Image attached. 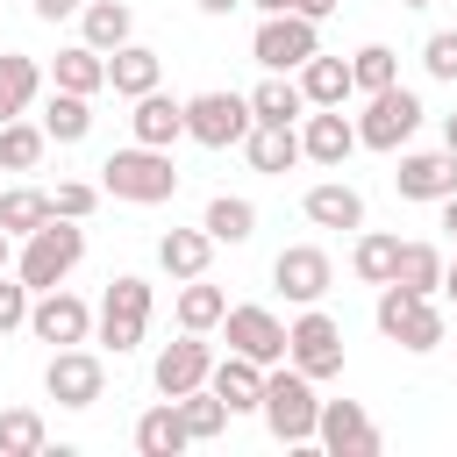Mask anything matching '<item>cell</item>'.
Wrapping results in <instances>:
<instances>
[{"label":"cell","mask_w":457,"mask_h":457,"mask_svg":"<svg viewBox=\"0 0 457 457\" xmlns=\"http://www.w3.org/2000/svg\"><path fill=\"white\" fill-rule=\"evenodd\" d=\"M129 36H136V14H129L121 0H86V7H79V43H93L100 57L121 50Z\"/></svg>","instance_id":"obj_23"},{"label":"cell","mask_w":457,"mask_h":457,"mask_svg":"<svg viewBox=\"0 0 457 457\" xmlns=\"http://www.w3.org/2000/svg\"><path fill=\"white\" fill-rule=\"evenodd\" d=\"M29 286L21 278H0V336H14V328H29Z\"/></svg>","instance_id":"obj_42"},{"label":"cell","mask_w":457,"mask_h":457,"mask_svg":"<svg viewBox=\"0 0 457 457\" xmlns=\"http://www.w3.org/2000/svg\"><path fill=\"white\" fill-rule=\"evenodd\" d=\"M221 314H228V293H221V286H207V271L179 286V328L207 336V328H221Z\"/></svg>","instance_id":"obj_30"},{"label":"cell","mask_w":457,"mask_h":457,"mask_svg":"<svg viewBox=\"0 0 457 457\" xmlns=\"http://www.w3.org/2000/svg\"><path fill=\"white\" fill-rule=\"evenodd\" d=\"M243 157H250V171H264V179H286V171L300 164V129L250 121V136H243Z\"/></svg>","instance_id":"obj_19"},{"label":"cell","mask_w":457,"mask_h":457,"mask_svg":"<svg viewBox=\"0 0 457 457\" xmlns=\"http://www.w3.org/2000/svg\"><path fill=\"white\" fill-rule=\"evenodd\" d=\"M421 64H428V79H457V29H436L421 43Z\"/></svg>","instance_id":"obj_41"},{"label":"cell","mask_w":457,"mask_h":457,"mask_svg":"<svg viewBox=\"0 0 457 457\" xmlns=\"http://www.w3.org/2000/svg\"><path fill=\"white\" fill-rule=\"evenodd\" d=\"M386 286H407V293H436L443 286V250L436 243H400V264Z\"/></svg>","instance_id":"obj_33"},{"label":"cell","mask_w":457,"mask_h":457,"mask_svg":"<svg viewBox=\"0 0 457 457\" xmlns=\"http://www.w3.org/2000/svg\"><path fill=\"white\" fill-rule=\"evenodd\" d=\"M257 14H293V0H250Z\"/></svg>","instance_id":"obj_45"},{"label":"cell","mask_w":457,"mask_h":457,"mask_svg":"<svg viewBox=\"0 0 457 457\" xmlns=\"http://www.w3.org/2000/svg\"><path fill=\"white\" fill-rule=\"evenodd\" d=\"M43 393H50L57 407H93V400L107 393V364H100L93 350L64 343V350L50 357V371H43Z\"/></svg>","instance_id":"obj_11"},{"label":"cell","mask_w":457,"mask_h":457,"mask_svg":"<svg viewBox=\"0 0 457 457\" xmlns=\"http://www.w3.org/2000/svg\"><path fill=\"white\" fill-rule=\"evenodd\" d=\"M436 207H443V228L457 236V193H450V200H436Z\"/></svg>","instance_id":"obj_46"},{"label":"cell","mask_w":457,"mask_h":457,"mask_svg":"<svg viewBox=\"0 0 457 457\" xmlns=\"http://www.w3.org/2000/svg\"><path fill=\"white\" fill-rule=\"evenodd\" d=\"M443 150H457V114H443Z\"/></svg>","instance_id":"obj_48"},{"label":"cell","mask_w":457,"mask_h":457,"mask_svg":"<svg viewBox=\"0 0 457 457\" xmlns=\"http://www.w3.org/2000/svg\"><path fill=\"white\" fill-rule=\"evenodd\" d=\"M307 221L314 228H364V193L357 186H343V179H321V186H307Z\"/></svg>","instance_id":"obj_22"},{"label":"cell","mask_w":457,"mask_h":457,"mask_svg":"<svg viewBox=\"0 0 457 457\" xmlns=\"http://www.w3.org/2000/svg\"><path fill=\"white\" fill-rule=\"evenodd\" d=\"M0 271H7V228H0Z\"/></svg>","instance_id":"obj_50"},{"label":"cell","mask_w":457,"mask_h":457,"mask_svg":"<svg viewBox=\"0 0 457 457\" xmlns=\"http://www.w3.org/2000/svg\"><path fill=\"white\" fill-rule=\"evenodd\" d=\"M357 150V121H343V107H314L307 121H300V157H314V164H343Z\"/></svg>","instance_id":"obj_17"},{"label":"cell","mask_w":457,"mask_h":457,"mask_svg":"<svg viewBox=\"0 0 457 457\" xmlns=\"http://www.w3.org/2000/svg\"><path fill=\"white\" fill-rule=\"evenodd\" d=\"M393 186H400V200H450L457 193V150H407Z\"/></svg>","instance_id":"obj_16"},{"label":"cell","mask_w":457,"mask_h":457,"mask_svg":"<svg viewBox=\"0 0 457 457\" xmlns=\"http://www.w3.org/2000/svg\"><path fill=\"white\" fill-rule=\"evenodd\" d=\"M186 136L200 143V150H228V143H243L250 136V100L243 93H193L186 100Z\"/></svg>","instance_id":"obj_7"},{"label":"cell","mask_w":457,"mask_h":457,"mask_svg":"<svg viewBox=\"0 0 457 457\" xmlns=\"http://www.w3.org/2000/svg\"><path fill=\"white\" fill-rule=\"evenodd\" d=\"M271 286H278L286 300L314 307V300L336 286V264H328V250H314V243H293V250H278V257H271Z\"/></svg>","instance_id":"obj_13"},{"label":"cell","mask_w":457,"mask_h":457,"mask_svg":"<svg viewBox=\"0 0 457 457\" xmlns=\"http://www.w3.org/2000/svg\"><path fill=\"white\" fill-rule=\"evenodd\" d=\"M200 228H207L214 243H250V236H257V207H250L243 193H214L207 214H200Z\"/></svg>","instance_id":"obj_29"},{"label":"cell","mask_w":457,"mask_h":457,"mask_svg":"<svg viewBox=\"0 0 457 457\" xmlns=\"http://www.w3.org/2000/svg\"><path fill=\"white\" fill-rule=\"evenodd\" d=\"M79 257H86V228H79V221H64V214H50L36 236H21L14 278H21L29 293H50V286H64V278L79 271Z\"/></svg>","instance_id":"obj_2"},{"label":"cell","mask_w":457,"mask_h":457,"mask_svg":"<svg viewBox=\"0 0 457 457\" xmlns=\"http://www.w3.org/2000/svg\"><path fill=\"white\" fill-rule=\"evenodd\" d=\"M400 7H428V0H400Z\"/></svg>","instance_id":"obj_51"},{"label":"cell","mask_w":457,"mask_h":457,"mask_svg":"<svg viewBox=\"0 0 457 457\" xmlns=\"http://www.w3.org/2000/svg\"><path fill=\"white\" fill-rule=\"evenodd\" d=\"M371 321H378V336L386 343H400V350H443V307L428 300V293H407V286H378V307H371Z\"/></svg>","instance_id":"obj_4"},{"label":"cell","mask_w":457,"mask_h":457,"mask_svg":"<svg viewBox=\"0 0 457 457\" xmlns=\"http://www.w3.org/2000/svg\"><path fill=\"white\" fill-rule=\"evenodd\" d=\"M43 93V71H36V57H21V50H0V121H14L29 100Z\"/></svg>","instance_id":"obj_31"},{"label":"cell","mask_w":457,"mask_h":457,"mask_svg":"<svg viewBox=\"0 0 457 457\" xmlns=\"http://www.w3.org/2000/svg\"><path fill=\"white\" fill-rule=\"evenodd\" d=\"M200 14H228V7H243V0H193Z\"/></svg>","instance_id":"obj_47"},{"label":"cell","mask_w":457,"mask_h":457,"mask_svg":"<svg viewBox=\"0 0 457 457\" xmlns=\"http://www.w3.org/2000/svg\"><path fill=\"white\" fill-rule=\"evenodd\" d=\"M314 50H321V36H314L307 14H264L257 36H250V57H257L264 71H300Z\"/></svg>","instance_id":"obj_9"},{"label":"cell","mask_w":457,"mask_h":457,"mask_svg":"<svg viewBox=\"0 0 457 457\" xmlns=\"http://www.w3.org/2000/svg\"><path fill=\"white\" fill-rule=\"evenodd\" d=\"M79 7H86V0H36V14H43V21H64V14H79Z\"/></svg>","instance_id":"obj_43"},{"label":"cell","mask_w":457,"mask_h":457,"mask_svg":"<svg viewBox=\"0 0 457 457\" xmlns=\"http://www.w3.org/2000/svg\"><path fill=\"white\" fill-rule=\"evenodd\" d=\"M286 364H293V371H307L314 386L343 371V328L321 314V300H314V307H307V314L286 328Z\"/></svg>","instance_id":"obj_6"},{"label":"cell","mask_w":457,"mask_h":457,"mask_svg":"<svg viewBox=\"0 0 457 457\" xmlns=\"http://www.w3.org/2000/svg\"><path fill=\"white\" fill-rule=\"evenodd\" d=\"M414 129H421V100H414L400 79H393V86H378V93H371V107L357 114V143H364V150H400Z\"/></svg>","instance_id":"obj_8"},{"label":"cell","mask_w":457,"mask_h":457,"mask_svg":"<svg viewBox=\"0 0 457 457\" xmlns=\"http://www.w3.org/2000/svg\"><path fill=\"white\" fill-rule=\"evenodd\" d=\"M43 143H50L43 121H21V114L0 121V171H36L43 164Z\"/></svg>","instance_id":"obj_34"},{"label":"cell","mask_w":457,"mask_h":457,"mask_svg":"<svg viewBox=\"0 0 457 457\" xmlns=\"http://www.w3.org/2000/svg\"><path fill=\"white\" fill-rule=\"evenodd\" d=\"M93 207H100V186H86V179H64L50 193V214H64V221H86Z\"/></svg>","instance_id":"obj_40"},{"label":"cell","mask_w":457,"mask_h":457,"mask_svg":"<svg viewBox=\"0 0 457 457\" xmlns=\"http://www.w3.org/2000/svg\"><path fill=\"white\" fill-rule=\"evenodd\" d=\"M193 436H186V421H179V400H157L143 421H136V450L143 457H179Z\"/></svg>","instance_id":"obj_27"},{"label":"cell","mask_w":457,"mask_h":457,"mask_svg":"<svg viewBox=\"0 0 457 457\" xmlns=\"http://www.w3.org/2000/svg\"><path fill=\"white\" fill-rule=\"evenodd\" d=\"M43 221H50V193L43 186H7L0 193V228L7 236H36Z\"/></svg>","instance_id":"obj_35"},{"label":"cell","mask_w":457,"mask_h":457,"mask_svg":"<svg viewBox=\"0 0 457 457\" xmlns=\"http://www.w3.org/2000/svg\"><path fill=\"white\" fill-rule=\"evenodd\" d=\"M50 450V428L36 407H7L0 414V457H43Z\"/></svg>","instance_id":"obj_36"},{"label":"cell","mask_w":457,"mask_h":457,"mask_svg":"<svg viewBox=\"0 0 457 457\" xmlns=\"http://www.w3.org/2000/svg\"><path fill=\"white\" fill-rule=\"evenodd\" d=\"M221 328H228V350H236V357H250V364H286V321H278L271 307H228Z\"/></svg>","instance_id":"obj_14"},{"label":"cell","mask_w":457,"mask_h":457,"mask_svg":"<svg viewBox=\"0 0 457 457\" xmlns=\"http://www.w3.org/2000/svg\"><path fill=\"white\" fill-rule=\"evenodd\" d=\"M129 129H136V143H150V150H171L179 136H186V100H171V93H143L136 100V114H129Z\"/></svg>","instance_id":"obj_18"},{"label":"cell","mask_w":457,"mask_h":457,"mask_svg":"<svg viewBox=\"0 0 457 457\" xmlns=\"http://www.w3.org/2000/svg\"><path fill=\"white\" fill-rule=\"evenodd\" d=\"M314 443H321L328 457H378V421H371L357 400H321Z\"/></svg>","instance_id":"obj_12"},{"label":"cell","mask_w":457,"mask_h":457,"mask_svg":"<svg viewBox=\"0 0 457 457\" xmlns=\"http://www.w3.org/2000/svg\"><path fill=\"white\" fill-rule=\"evenodd\" d=\"M179 421H186V436H193V443H214V436L228 428V407H221L207 386H193V393H179Z\"/></svg>","instance_id":"obj_38"},{"label":"cell","mask_w":457,"mask_h":457,"mask_svg":"<svg viewBox=\"0 0 457 457\" xmlns=\"http://www.w3.org/2000/svg\"><path fill=\"white\" fill-rule=\"evenodd\" d=\"M257 414H264V428H271L278 443H314V414H321L314 378L293 371V364H264V400H257Z\"/></svg>","instance_id":"obj_3"},{"label":"cell","mask_w":457,"mask_h":457,"mask_svg":"<svg viewBox=\"0 0 457 457\" xmlns=\"http://www.w3.org/2000/svg\"><path fill=\"white\" fill-rule=\"evenodd\" d=\"M50 79H57L64 93H86V100H93V93L107 86V57H100L93 43H71V50H57V64H50Z\"/></svg>","instance_id":"obj_28"},{"label":"cell","mask_w":457,"mask_h":457,"mask_svg":"<svg viewBox=\"0 0 457 457\" xmlns=\"http://www.w3.org/2000/svg\"><path fill=\"white\" fill-rule=\"evenodd\" d=\"M29 336H36V343H50V350L86 343V336H93V307H86L79 293L50 286V293H36V300H29Z\"/></svg>","instance_id":"obj_10"},{"label":"cell","mask_w":457,"mask_h":457,"mask_svg":"<svg viewBox=\"0 0 457 457\" xmlns=\"http://www.w3.org/2000/svg\"><path fill=\"white\" fill-rule=\"evenodd\" d=\"M100 193H114V200H129V207H157V200L179 193V164H171V150L129 143V150H114V157L100 164Z\"/></svg>","instance_id":"obj_1"},{"label":"cell","mask_w":457,"mask_h":457,"mask_svg":"<svg viewBox=\"0 0 457 457\" xmlns=\"http://www.w3.org/2000/svg\"><path fill=\"white\" fill-rule=\"evenodd\" d=\"M393 79H400V57H393L386 43H364V50L350 57V86H357V93H378V86H393Z\"/></svg>","instance_id":"obj_39"},{"label":"cell","mask_w":457,"mask_h":457,"mask_svg":"<svg viewBox=\"0 0 457 457\" xmlns=\"http://www.w3.org/2000/svg\"><path fill=\"white\" fill-rule=\"evenodd\" d=\"M393 264H400V236H357V250H350V271L364 278V286H386L393 278Z\"/></svg>","instance_id":"obj_37"},{"label":"cell","mask_w":457,"mask_h":457,"mask_svg":"<svg viewBox=\"0 0 457 457\" xmlns=\"http://www.w3.org/2000/svg\"><path fill=\"white\" fill-rule=\"evenodd\" d=\"M207 371H214V350L186 328L179 343H164L157 350V364H150V378H157V393L164 400H179V393H193V386H207Z\"/></svg>","instance_id":"obj_15"},{"label":"cell","mask_w":457,"mask_h":457,"mask_svg":"<svg viewBox=\"0 0 457 457\" xmlns=\"http://www.w3.org/2000/svg\"><path fill=\"white\" fill-rule=\"evenodd\" d=\"M86 129H93V107H86V93H50V107H43V136L50 143H86Z\"/></svg>","instance_id":"obj_32"},{"label":"cell","mask_w":457,"mask_h":457,"mask_svg":"<svg viewBox=\"0 0 457 457\" xmlns=\"http://www.w3.org/2000/svg\"><path fill=\"white\" fill-rule=\"evenodd\" d=\"M293 14H307V21H321V14H336V0H293Z\"/></svg>","instance_id":"obj_44"},{"label":"cell","mask_w":457,"mask_h":457,"mask_svg":"<svg viewBox=\"0 0 457 457\" xmlns=\"http://www.w3.org/2000/svg\"><path fill=\"white\" fill-rule=\"evenodd\" d=\"M207 257H214V236H207V228H164V236H157V264H164L171 278H200Z\"/></svg>","instance_id":"obj_26"},{"label":"cell","mask_w":457,"mask_h":457,"mask_svg":"<svg viewBox=\"0 0 457 457\" xmlns=\"http://www.w3.org/2000/svg\"><path fill=\"white\" fill-rule=\"evenodd\" d=\"M293 86H300V100H307V107H343V100L357 93V86H350V64H343V57H321V50L300 64V79H293Z\"/></svg>","instance_id":"obj_24"},{"label":"cell","mask_w":457,"mask_h":457,"mask_svg":"<svg viewBox=\"0 0 457 457\" xmlns=\"http://www.w3.org/2000/svg\"><path fill=\"white\" fill-rule=\"evenodd\" d=\"M93 328H100V343H107L114 357H121V350H136V343H143V328H150V278H136V271L107 278Z\"/></svg>","instance_id":"obj_5"},{"label":"cell","mask_w":457,"mask_h":457,"mask_svg":"<svg viewBox=\"0 0 457 457\" xmlns=\"http://www.w3.org/2000/svg\"><path fill=\"white\" fill-rule=\"evenodd\" d=\"M443 293H450V300H457V257H450V264H443Z\"/></svg>","instance_id":"obj_49"},{"label":"cell","mask_w":457,"mask_h":457,"mask_svg":"<svg viewBox=\"0 0 457 457\" xmlns=\"http://www.w3.org/2000/svg\"><path fill=\"white\" fill-rule=\"evenodd\" d=\"M157 79H164V57H157L150 43H121V50H107V86H114L121 100H143Z\"/></svg>","instance_id":"obj_21"},{"label":"cell","mask_w":457,"mask_h":457,"mask_svg":"<svg viewBox=\"0 0 457 457\" xmlns=\"http://www.w3.org/2000/svg\"><path fill=\"white\" fill-rule=\"evenodd\" d=\"M207 393H214L228 414H250V407L264 400V364H250V357H236V350H228V357L207 371Z\"/></svg>","instance_id":"obj_20"},{"label":"cell","mask_w":457,"mask_h":457,"mask_svg":"<svg viewBox=\"0 0 457 457\" xmlns=\"http://www.w3.org/2000/svg\"><path fill=\"white\" fill-rule=\"evenodd\" d=\"M243 100H250V121H278V129H293V121L307 114V100H300V86H293L286 71H271V79H257V86H250Z\"/></svg>","instance_id":"obj_25"}]
</instances>
